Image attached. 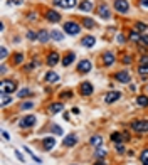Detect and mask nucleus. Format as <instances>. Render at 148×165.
I'll return each instance as SVG.
<instances>
[{
  "label": "nucleus",
  "mask_w": 148,
  "mask_h": 165,
  "mask_svg": "<svg viewBox=\"0 0 148 165\" xmlns=\"http://www.w3.org/2000/svg\"><path fill=\"white\" fill-rule=\"evenodd\" d=\"M62 29H64L66 34H69V35H77L81 32V26L76 24V22H72V20H67V22L62 26Z\"/></svg>",
  "instance_id": "1"
},
{
  "label": "nucleus",
  "mask_w": 148,
  "mask_h": 165,
  "mask_svg": "<svg viewBox=\"0 0 148 165\" xmlns=\"http://www.w3.org/2000/svg\"><path fill=\"white\" fill-rule=\"evenodd\" d=\"M15 89H17L15 81H2V84H0V94H12Z\"/></svg>",
  "instance_id": "2"
},
{
  "label": "nucleus",
  "mask_w": 148,
  "mask_h": 165,
  "mask_svg": "<svg viewBox=\"0 0 148 165\" xmlns=\"http://www.w3.org/2000/svg\"><path fill=\"white\" fill-rule=\"evenodd\" d=\"M131 128L133 131H138V133H146L148 131V120H138V121L131 123Z\"/></svg>",
  "instance_id": "3"
},
{
  "label": "nucleus",
  "mask_w": 148,
  "mask_h": 165,
  "mask_svg": "<svg viewBox=\"0 0 148 165\" xmlns=\"http://www.w3.org/2000/svg\"><path fill=\"white\" fill-rule=\"evenodd\" d=\"M114 10L120 12V14H126L130 10L128 0H114Z\"/></svg>",
  "instance_id": "4"
},
{
  "label": "nucleus",
  "mask_w": 148,
  "mask_h": 165,
  "mask_svg": "<svg viewBox=\"0 0 148 165\" xmlns=\"http://www.w3.org/2000/svg\"><path fill=\"white\" fill-rule=\"evenodd\" d=\"M35 121H37V118L34 115H27V116H24L20 120V126H22V128H30V126L35 125Z\"/></svg>",
  "instance_id": "5"
},
{
  "label": "nucleus",
  "mask_w": 148,
  "mask_h": 165,
  "mask_svg": "<svg viewBox=\"0 0 148 165\" xmlns=\"http://www.w3.org/2000/svg\"><path fill=\"white\" fill-rule=\"evenodd\" d=\"M56 7H61V9H72L76 7V0H52Z\"/></svg>",
  "instance_id": "6"
},
{
  "label": "nucleus",
  "mask_w": 148,
  "mask_h": 165,
  "mask_svg": "<svg viewBox=\"0 0 148 165\" xmlns=\"http://www.w3.org/2000/svg\"><path fill=\"white\" fill-rule=\"evenodd\" d=\"M121 98V93L120 91H114V89H111V91L106 94V98H104V101L108 103V105H111V103H114V101H118Z\"/></svg>",
  "instance_id": "7"
},
{
  "label": "nucleus",
  "mask_w": 148,
  "mask_h": 165,
  "mask_svg": "<svg viewBox=\"0 0 148 165\" xmlns=\"http://www.w3.org/2000/svg\"><path fill=\"white\" fill-rule=\"evenodd\" d=\"M42 147H44V150H46V152L52 150V148L56 147V138L54 137H46L42 140Z\"/></svg>",
  "instance_id": "8"
},
{
  "label": "nucleus",
  "mask_w": 148,
  "mask_h": 165,
  "mask_svg": "<svg viewBox=\"0 0 148 165\" xmlns=\"http://www.w3.org/2000/svg\"><path fill=\"white\" fill-rule=\"evenodd\" d=\"M79 91L83 96H89V94H93V84L89 81H84L83 84H81V88H79Z\"/></svg>",
  "instance_id": "9"
},
{
  "label": "nucleus",
  "mask_w": 148,
  "mask_h": 165,
  "mask_svg": "<svg viewBox=\"0 0 148 165\" xmlns=\"http://www.w3.org/2000/svg\"><path fill=\"white\" fill-rule=\"evenodd\" d=\"M77 69H79L81 73H89L93 69V64H91V61H88V59H84V61H81L79 64H77Z\"/></svg>",
  "instance_id": "10"
},
{
  "label": "nucleus",
  "mask_w": 148,
  "mask_h": 165,
  "mask_svg": "<svg viewBox=\"0 0 148 165\" xmlns=\"http://www.w3.org/2000/svg\"><path fill=\"white\" fill-rule=\"evenodd\" d=\"M94 44H96V39H94L93 35H86V37H83V40H81V46L86 47V49H91Z\"/></svg>",
  "instance_id": "11"
},
{
  "label": "nucleus",
  "mask_w": 148,
  "mask_h": 165,
  "mask_svg": "<svg viewBox=\"0 0 148 165\" xmlns=\"http://www.w3.org/2000/svg\"><path fill=\"white\" fill-rule=\"evenodd\" d=\"M46 19L49 20V22H52V24H57L61 20V15H59V12H56V10H49L46 14Z\"/></svg>",
  "instance_id": "12"
},
{
  "label": "nucleus",
  "mask_w": 148,
  "mask_h": 165,
  "mask_svg": "<svg viewBox=\"0 0 148 165\" xmlns=\"http://www.w3.org/2000/svg\"><path fill=\"white\" fill-rule=\"evenodd\" d=\"M98 15H99L101 19H109L111 17V14H109V9H108V5H99L98 7Z\"/></svg>",
  "instance_id": "13"
},
{
  "label": "nucleus",
  "mask_w": 148,
  "mask_h": 165,
  "mask_svg": "<svg viewBox=\"0 0 148 165\" xmlns=\"http://www.w3.org/2000/svg\"><path fill=\"white\" fill-rule=\"evenodd\" d=\"M77 143V137L76 135H67L64 140H62V145L64 147H74Z\"/></svg>",
  "instance_id": "14"
},
{
  "label": "nucleus",
  "mask_w": 148,
  "mask_h": 165,
  "mask_svg": "<svg viewBox=\"0 0 148 165\" xmlns=\"http://www.w3.org/2000/svg\"><path fill=\"white\" fill-rule=\"evenodd\" d=\"M116 79L120 81V82H125V84H126V82H130L131 78H130V73L128 71H120V73L116 74Z\"/></svg>",
  "instance_id": "15"
},
{
  "label": "nucleus",
  "mask_w": 148,
  "mask_h": 165,
  "mask_svg": "<svg viewBox=\"0 0 148 165\" xmlns=\"http://www.w3.org/2000/svg\"><path fill=\"white\" fill-rule=\"evenodd\" d=\"M59 63V54L57 52H51L47 57V66H51V68H54V66Z\"/></svg>",
  "instance_id": "16"
},
{
  "label": "nucleus",
  "mask_w": 148,
  "mask_h": 165,
  "mask_svg": "<svg viewBox=\"0 0 148 165\" xmlns=\"http://www.w3.org/2000/svg\"><path fill=\"white\" fill-rule=\"evenodd\" d=\"M74 59H76V54H74V52H69V54H66L64 59H62V66H64V68L71 66V64L74 63Z\"/></svg>",
  "instance_id": "17"
},
{
  "label": "nucleus",
  "mask_w": 148,
  "mask_h": 165,
  "mask_svg": "<svg viewBox=\"0 0 148 165\" xmlns=\"http://www.w3.org/2000/svg\"><path fill=\"white\" fill-rule=\"evenodd\" d=\"M59 81V74L54 73V71H49L46 74V82H57Z\"/></svg>",
  "instance_id": "18"
},
{
  "label": "nucleus",
  "mask_w": 148,
  "mask_h": 165,
  "mask_svg": "<svg viewBox=\"0 0 148 165\" xmlns=\"http://www.w3.org/2000/svg\"><path fill=\"white\" fill-rule=\"evenodd\" d=\"M103 63H104V66H111L114 63V54L113 52H106L104 56H103Z\"/></svg>",
  "instance_id": "19"
},
{
  "label": "nucleus",
  "mask_w": 148,
  "mask_h": 165,
  "mask_svg": "<svg viewBox=\"0 0 148 165\" xmlns=\"http://www.w3.org/2000/svg\"><path fill=\"white\" fill-rule=\"evenodd\" d=\"M79 10H83V12L93 10V2H89V0H83V2L79 3Z\"/></svg>",
  "instance_id": "20"
},
{
  "label": "nucleus",
  "mask_w": 148,
  "mask_h": 165,
  "mask_svg": "<svg viewBox=\"0 0 148 165\" xmlns=\"http://www.w3.org/2000/svg\"><path fill=\"white\" fill-rule=\"evenodd\" d=\"M49 37H51V34H49L47 31H44V29H42V31L37 34V40H39V42H47Z\"/></svg>",
  "instance_id": "21"
},
{
  "label": "nucleus",
  "mask_w": 148,
  "mask_h": 165,
  "mask_svg": "<svg viewBox=\"0 0 148 165\" xmlns=\"http://www.w3.org/2000/svg\"><path fill=\"white\" fill-rule=\"evenodd\" d=\"M64 106H62V103H52L51 106H49V110H51V113L52 115H56V113H59L61 110H62Z\"/></svg>",
  "instance_id": "22"
},
{
  "label": "nucleus",
  "mask_w": 148,
  "mask_h": 165,
  "mask_svg": "<svg viewBox=\"0 0 148 165\" xmlns=\"http://www.w3.org/2000/svg\"><path fill=\"white\" fill-rule=\"evenodd\" d=\"M89 143H91L93 147H101L103 137H99V135H94V137H91V140H89Z\"/></svg>",
  "instance_id": "23"
},
{
  "label": "nucleus",
  "mask_w": 148,
  "mask_h": 165,
  "mask_svg": "<svg viewBox=\"0 0 148 165\" xmlns=\"http://www.w3.org/2000/svg\"><path fill=\"white\" fill-rule=\"evenodd\" d=\"M51 39L59 42V40L64 39V34H62V32H59V31H52V32H51Z\"/></svg>",
  "instance_id": "24"
},
{
  "label": "nucleus",
  "mask_w": 148,
  "mask_h": 165,
  "mask_svg": "<svg viewBox=\"0 0 148 165\" xmlns=\"http://www.w3.org/2000/svg\"><path fill=\"white\" fill-rule=\"evenodd\" d=\"M106 153H108V150H104V148L98 147V150L94 152V157H96V158L99 160V158H104V157H106Z\"/></svg>",
  "instance_id": "25"
},
{
  "label": "nucleus",
  "mask_w": 148,
  "mask_h": 165,
  "mask_svg": "<svg viewBox=\"0 0 148 165\" xmlns=\"http://www.w3.org/2000/svg\"><path fill=\"white\" fill-rule=\"evenodd\" d=\"M9 103H12V96H9V94H2V96H0V105H2V108L7 106Z\"/></svg>",
  "instance_id": "26"
},
{
  "label": "nucleus",
  "mask_w": 148,
  "mask_h": 165,
  "mask_svg": "<svg viewBox=\"0 0 148 165\" xmlns=\"http://www.w3.org/2000/svg\"><path fill=\"white\" fill-rule=\"evenodd\" d=\"M136 103L141 106V108H146V106H148V98L143 96V94H141V96H136Z\"/></svg>",
  "instance_id": "27"
},
{
  "label": "nucleus",
  "mask_w": 148,
  "mask_h": 165,
  "mask_svg": "<svg viewBox=\"0 0 148 165\" xmlns=\"http://www.w3.org/2000/svg\"><path fill=\"white\" fill-rule=\"evenodd\" d=\"M140 39H141V35H140L138 31H131L130 32V40L131 42H140Z\"/></svg>",
  "instance_id": "28"
},
{
  "label": "nucleus",
  "mask_w": 148,
  "mask_h": 165,
  "mask_svg": "<svg viewBox=\"0 0 148 165\" xmlns=\"http://www.w3.org/2000/svg\"><path fill=\"white\" fill-rule=\"evenodd\" d=\"M83 24H84L86 29H93L94 26H96V24H94V20H93V19H88V17L83 19Z\"/></svg>",
  "instance_id": "29"
},
{
  "label": "nucleus",
  "mask_w": 148,
  "mask_h": 165,
  "mask_svg": "<svg viewBox=\"0 0 148 165\" xmlns=\"http://www.w3.org/2000/svg\"><path fill=\"white\" fill-rule=\"evenodd\" d=\"M140 160H141V165H148V150H143V152H141Z\"/></svg>",
  "instance_id": "30"
},
{
  "label": "nucleus",
  "mask_w": 148,
  "mask_h": 165,
  "mask_svg": "<svg viewBox=\"0 0 148 165\" xmlns=\"http://www.w3.org/2000/svg\"><path fill=\"white\" fill-rule=\"evenodd\" d=\"M111 140H113L114 143H121V140H123V135H120L118 131H114L113 135H111Z\"/></svg>",
  "instance_id": "31"
},
{
  "label": "nucleus",
  "mask_w": 148,
  "mask_h": 165,
  "mask_svg": "<svg viewBox=\"0 0 148 165\" xmlns=\"http://www.w3.org/2000/svg\"><path fill=\"white\" fill-rule=\"evenodd\" d=\"M138 73L141 74V76H146V74H148V64H140Z\"/></svg>",
  "instance_id": "32"
},
{
  "label": "nucleus",
  "mask_w": 148,
  "mask_h": 165,
  "mask_svg": "<svg viewBox=\"0 0 148 165\" xmlns=\"http://www.w3.org/2000/svg\"><path fill=\"white\" fill-rule=\"evenodd\" d=\"M135 27H136L138 32H143V31H146V29H148V26H146V24H143V22H136V26H135Z\"/></svg>",
  "instance_id": "33"
},
{
  "label": "nucleus",
  "mask_w": 148,
  "mask_h": 165,
  "mask_svg": "<svg viewBox=\"0 0 148 165\" xmlns=\"http://www.w3.org/2000/svg\"><path fill=\"white\" fill-rule=\"evenodd\" d=\"M140 46H143V47H148V35H141V39H140Z\"/></svg>",
  "instance_id": "34"
},
{
  "label": "nucleus",
  "mask_w": 148,
  "mask_h": 165,
  "mask_svg": "<svg viewBox=\"0 0 148 165\" xmlns=\"http://www.w3.org/2000/svg\"><path fill=\"white\" fill-rule=\"evenodd\" d=\"M116 152L118 153H125V145L123 143H116Z\"/></svg>",
  "instance_id": "35"
},
{
  "label": "nucleus",
  "mask_w": 148,
  "mask_h": 165,
  "mask_svg": "<svg viewBox=\"0 0 148 165\" xmlns=\"http://www.w3.org/2000/svg\"><path fill=\"white\" fill-rule=\"evenodd\" d=\"M29 93H30V91H29L27 88H24V89H20V91H19V96H20V98H25Z\"/></svg>",
  "instance_id": "36"
},
{
  "label": "nucleus",
  "mask_w": 148,
  "mask_h": 165,
  "mask_svg": "<svg viewBox=\"0 0 148 165\" xmlns=\"http://www.w3.org/2000/svg\"><path fill=\"white\" fill-rule=\"evenodd\" d=\"M52 131H54L56 135H62V128H61V126H57V125L52 126Z\"/></svg>",
  "instance_id": "37"
},
{
  "label": "nucleus",
  "mask_w": 148,
  "mask_h": 165,
  "mask_svg": "<svg viewBox=\"0 0 148 165\" xmlns=\"http://www.w3.org/2000/svg\"><path fill=\"white\" fill-rule=\"evenodd\" d=\"M116 42H118V44H125V35H123V34H118V35H116Z\"/></svg>",
  "instance_id": "38"
},
{
  "label": "nucleus",
  "mask_w": 148,
  "mask_h": 165,
  "mask_svg": "<svg viewBox=\"0 0 148 165\" xmlns=\"http://www.w3.org/2000/svg\"><path fill=\"white\" fill-rule=\"evenodd\" d=\"M32 106H34V103L27 101V103H24V105H22V110H29V108H32Z\"/></svg>",
  "instance_id": "39"
},
{
  "label": "nucleus",
  "mask_w": 148,
  "mask_h": 165,
  "mask_svg": "<svg viewBox=\"0 0 148 165\" xmlns=\"http://www.w3.org/2000/svg\"><path fill=\"white\" fill-rule=\"evenodd\" d=\"M22 61H24V56L20 54V52H19V54H15V63H17V64H20Z\"/></svg>",
  "instance_id": "40"
},
{
  "label": "nucleus",
  "mask_w": 148,
  "mask_h": 165,
  "mask_svg": "<svg viewBox=\"0 0 148 165\" xmlns=\"http://www.w3.org/2000/svg\"><path fill=\"white\" fill-rule=\"evenodd\" d=\"M0 54H2V56H0V57H2V59H5V57L9 56V51H7L5 47H2V51H0Z\"/></svg>",
  "instance_id": "41"
},
{
  "label": "nucleus",
  "mask_w": 148,
  "mask_h": 165,
  "mask_svg": "<svg viewBox=\"0 0 148 165\" xmlns=\"http://www.w3.org/2000/svg\"><path fill=\"white\" fill-rule=\"evenodd\" d=\"M62 98H66V100H71V98H72V93H71V91H64V93H62Z\"/></svg>",
  "instance_id": "42"
},
{
  "label": "nucleus",
  "mask_w": 148,
  "mask_h": 165,
  "mask_svg": "<svg viewBox=\"0 0 148 165\" xmlns=\"http://www.w3.org/2000/svg\"><path fill=\"white\" fill-rule=\"evenodd\" d=\"M27 39H30V40H34V39H37V35L34 34V32H30V31H29V32H27Z\"/></svg>",
  "instance_id": "43"
},
{
  "label": "nucleus",
  "mask_w": 148,
  "mask_h": 165,
  "mask_svg": "<svg viewBox=\"0 0 148 165\" xmlns=\"http://www.w3.org/2000/svg\"><path fill=\"white\" fill-rule=\"evenodd\" d=\"M140 64H148V56H141V57H140Z\"/></svg>",
  "instance_id": "44"
},
{
  "label": "nucleus",
  "mask_w": 148,
  "mask_h": 165,
  "mask_svg": "<svg viewBox=\"0 0 148 165\" xmlns=\"http://www.w3.org/2000/svg\"><path fill=\"white\" fill-rule=\"evenodd\" d=\"M15 157H17V158L20 160V162H24V157H22V153H20L19 150H15Z\"/></svg>",
  "instance_id": "45"
},
{
  "label": "nucleus",
  "mask_w": 148,
  "mask_h": 165,
  "mask_svg": "<svg viewBox=\"0 0 148 165\" xmlns=\"http://www.w3.org/2000/svg\"><path fill=\"white\" fill-rule=\"evenodd\" d=\"M123 63H125V64L131 63V57H130V56H125V57H123Z\"/></svg>",
  "instance_id": "46"
},
{
  "label": "nucleus",
  "mask_w": 148,
  "mask_h": 165,
  "mask_svg": "<svg viewBox=\"0 0 148 165\" xmlns=\"http://www.w3.org/2000/svg\"><path fill=\"white\" fill-rule=\"evenodd\" d=\"M141 7L143 9H148V0H141Z\"/></svg>",
  "instance_id": "47"
},
{
  "label": "nucleus",
  "mask_w": 148,
  "mask_h": 165,
  "mask_svg": "<svg viewBox=\"0 0 148 165\" xmlns=\"http://www.w3.org/2000/svg\"><path fill=\"white\" fill-rule=\"evenodd\" d=\"M2 137L5 138V140H10V137H9V133H7V131H3V133H2Z\"/></svg>",
  "instance_id": "48"
},
{
  "label": "nucleus",
  "mask_w": 148,
  "mask_h": 165,
  "mask_svg": "<svg viewBox=\"0 0 148 165\" xmlns=\"http://www.w3.org/2000/svg\"><path fill=\"white\" fill-rule=\"evenodd\" d=\"M0 71H2V74H5L7 73V68H5V66H2V68H0Z\"/></svg>",
  "instance_id": "49"
},
{
  "label": "nucleus",
  "mask_w": 148,
  "mask_h": 165,
  "mask_svg": "<svg viewBox=\"0 0 148 165\" xmlns=\"http://www.w3.org/2000/svg\"><path fill=\"white\" fill-rule=\"evenodd\" d=\"M94 165H106V163H104V162H101V160H99V162H96Z\"/></svg>",
  "instance_id": "50"
},
{
  "label": "nucleus",
  "mask_w": 148,
  "mask_h": 165,
  "mask_svg": "<svg viewBox=\"0 0 148 165\" xmlns=\"http://www.w3.org/2000/svg\"><path fill=\"white\" fill-rule=\"evenodd\" d=\"M146 91H148V86H146Z\"/></svg>",
  "instance_id": "51"
}]
</instances>
